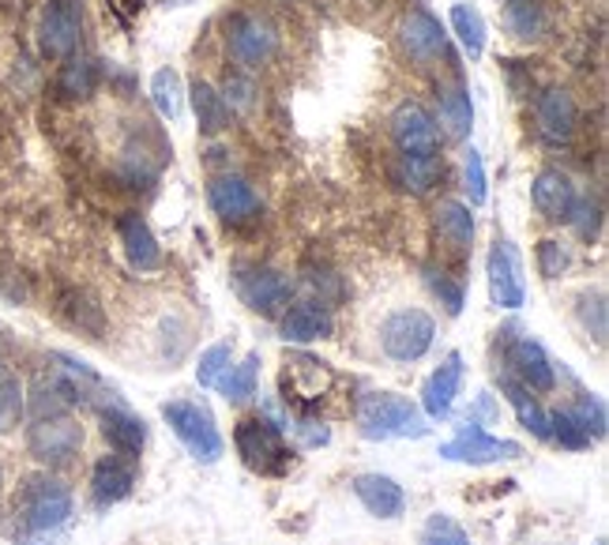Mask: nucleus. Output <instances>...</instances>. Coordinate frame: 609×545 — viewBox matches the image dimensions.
I'll return each mask as SVG.
<instances>
[{
	"label": "nucleus",
	"instance_id": "obj_1",
	"mask_svg": "<svg viewBox=\"0 0 609 545\" xmlns=\"http://www.w3.org/2000/svg\"><path fill=\"white\" fill-rule=\"evenodd\" d=\"M358 429L366 440H422L429 425L422 406H414L406 395L372 392L358 403Z\"/></svg>",
	"mask_w": 609,
	"mask_h": 545
},
{
	"label": "nucleus",
	"instance_id": "obj_2",
	"mask_svg": "<svg viewBox=\"0 0 609 545\" xmlns=\"http://www.w3.org/2000/svg\"><path fill=\"white\" fill-rule=\"evenodd\" d=\"M20 520L26 542L53 538L72 520V493L57 478H31L20 493Z\"/></svg>",
	"mask_w": 609,
	"mask_h": 545
},
{
	"label": "nucleus",
	"instance_id": "obj_3",
	"mask_svg": "<svg viewBox=\"0 0 609 545\" xmlns=\"http://www.w3.org/2000/svg\"><path fill=\"white\" fill-rule=\"evenodd\" d=\"M162 417L174 429V436L188 448V456L199 462H218L226 451L222 433H218L215 417L204 411L199 403H188V399H177V403L162 406Z\"/></svg>",
	"mask_w": 609,
	"mask_h": 545
},
{
	"label": "nucleus",
	"instance_id": "obj_4",
	"mask_svg": "<svg viewBox=\"0 0 609 545\" xmlns=\"http://www.w3.org/2000/svg\"><path fill=\"white\" fill-rule=\"evenodd\" d=\"M436 339V320L425 308H395L384 324H380V347L392 361H411L425 358Z\"/></svg>",
	"mask_w": 609,
	"mask_h": 545
},
{
	"label": "nucleus",
	"instance_id": "obj_5",
	"mask_svg": "<svg viewBox=\"0 0 609 545\" xmlns=\"http://www.w3.org/2000/svg\"><path fill=\"white\" fill-rule=\"evenodd\" d=\"M441 459L448 462H470V467H486V462H504V459H523V444L501 440V436L486 433L475 417L459 425V433L448 444H441Z\"/></svg>",
	"mask_w": 609,
	"mask_h": 545
},
{
	"label": "nucleus",
	"instance_id": "obj_6",
	"mask_svg": "<svg viewBox=\"0 0 609 545\" xmlns=\"http://www.w3.org/2000/svg\"><path fill=\"white\" fill-rule=\"evenodd\" d=\"M233 440H238L241 459L249 462L252 470H260V475H279L290 462L283 429H279L275 422H268V417H249V422H241Z\"/></svg>",
	"mask_w": 609,
	"mask_h": 545
},
{
	"label": "nucleus",
	"instance_id": "obj_7",
	"mask_svg": "<svg viewBox=\"0 0 609 545\" xmlns=\"http://www.w3.org/2000/svg\"><path fill=\"white\" fill-rule=\"evenodd\" d=\"M504 361L512 366V377L520 380L531 392H553L557 388V372H553L550 353L539 339L523 335L520 327H508L504 331Z\"/></svg>",
	"mask_w": 609,
	"mask_h": 545
},
{
	"label": "nucleus",
	"instance_id": "obj_8",
	"mask_svg": "<svg viewBox=\"0 0 609 545\" xmlns=\"http://www.w3.org/2000/svg\"><path fill=\"white\" fill-rule=\"evenodd\" d=\"M79 34H84V0H50L39 23V45L45 57H76Z\"/></svg>",
	"mask_w": 609,
	"mask_h": 545
},
{
	"label": "nucleus",
	"instance_id": "obj_9",
	"mask_svg": "<svg viewBox=\"0 0 609 545\" xmlns=\"http://www.w3.org/2000/svg\"><path fill=\"white\" fill-rule=\"evenodd\" d=\"M84 444V429L72 422L68 414H53V417H34L31 433H26V448L39 462H50V467H61L79 451Z\"/></svg>",
	"mask_w": 609,
	"mask_h": 545
},
{
	"label": "nucleus",
	"instance_id": "obj_10",
	"mask_svg": "<svg viewBox=\"0 0 609 545\" xmlns=\"http://www.w3.org/2000/svg\"><path fill=\"white\" fill-rule=\"evenodd\" d=\"M392 140L403 151V159H436V151H441V132H436L433 113L422 102L395 106Z\"/></svg>",
	"mask_w": 609,
	"mask_h": 545
},
{
	"label": "nucleus",
	"instance_id": "obj_11",
	"mask_svg": "<svg viewBox=\"0 0 609 545\" xmlns=\"http://www.w3.org/2000/svg\"><path fill=\"white\" fill-rule=\"evenodd\" d=\"M486 279H489V297L497 308H520L526 302V283H523V260L512 241H493L486 260Z\"/></svg>",
	"mask_w": 609,
	"mask_h": 545
},
{
	"label": "nucleus",
	"instance_id": "obj_12",
	"mask_svg": "<svg viewBox=\"0 0 609 545\" xmlns=\"http://www.w3.org/2000/svg\"><path fill=\"white\" fill-rule=\"evenodd\" d=\"M233 283H238L241 302L263 316H279L294 297V283L275 268H241Z\"/></svg>",
	"mask_w": 609,
	"mask_h": 545
},
{
	"label": "nucleus",
	"instance_id": "obj_13",
	"mask_svg": "<svg viewBox=\"0 0 609 545\" xmlns=\"http://www.w3.org/2000/svg\"><path fill=\"white\" fill-rule=\"evenodd\" d=\"M226 45H230V57L238 61V65L257 68L275 53L279 34L268 20L244 12V15H233L230 26H226Z\"/></svg>",
	"mask_w": 609,
	"mask_h": 545
},
{
	"label": "nucleus",
	"instance_id": "obj_14",
	"mask_svg": "<svg viewBox=\"0 0 609 545\" xmlns=\"http://www.w3.org/2000/svg\"><path fill=\"white\" fill-rule=\"evenodd\" d=\"M399 45L403 53L417 65H429V61L448 53V34H444L441 20L425 8H411V12L399 20Z\"/></svg>",
	"mask_w": 609,
	"mask_h": 545
},
{
	"label": "nucleus",
	"instance_id": "obj_15",
	"mask_svg": "<svg viewBox=\"0 0 609 545\" xmlns=\"http://www.w3.org/2000/svg\"><path fill=\"white\" fill-rule=\"evenodd\" d=\"M207 204H211V211L222 218V222H230V226L249 222V218H257V211H260L257 188H252L249 181L238 177V174L215 177L211 188H207Z\"/></svg>",
	"mask_w": 609,
	"mask_h": 545
},
{
	"label": "nucleus",
	"instance_id": "obj_16",
	"mask_svg": "<svg viewBox=\"0 0 609 545\" xmlns=\"http://www.w3.org/2000/svg\"><path fill=\"white\" fill-rule=\"evenodd\" d=\"M534 121H539V132L542 140L550 143H568L576 135V124H579V109H576V98L561 87H550L539 95V106H534Z\"/></svg>",
	"mask_w": 609,
	"mask_h": 545
},
{
	"label": "nucleus",
	"instance_id": "obj_17",
	"mask_svg": "<svg viewBox=\"0 0 609 545\" xmlns=\"http://www.w3.org/2000/svg\"><path fill=\"white\" fill-rule=\"evenodd\" d=\"M463 388V353L452 350L441 366L433 369V377L425 380L422 388V411L433 417V422H444L456 406V395Z\"/></svg>",
	"mask_w": 609,
	"mask_h": 545
},
{
	"label": "nucleus",
	"instance_id": "obj_18",
	"mask_svg": "<svg viewBox=\"0 0 609 545\" xmlns=\"http://www.w3.org/2000/svg\"><path fill=\"white\" fill-rule=\"evenodd\" d=\"M331 369L324 366V361L308 358V353H297L294 361L286 366L283 372V392H286V403H297V406H308L316 403V399L327 395V388H331Z\"/></svg>",
	"mask_w": 609,
	"mask_h": 545
},
{
	"label": "nucleus",
	"instance_id": "obj_19",
	"mask_svg": "<svg viewBox=\"0 0 609 545\" xmlns=\"http://www.w3.org/2000/svg\"><path fill=\"white\" fill-rule=\"evenodd\" d=\"M98 417H102V433L106 440L113 444L121 456H140L143 444H148V425H143V417H135L129 406L117 403L113 395H109V403H98Z\"/></svg>",
	"mask_w": 609,
	"mask_h": 545
},
{
	"label": "nucleus",
	"instance_id": "obj_20",
	"mask_svg": "<svg viewBox=\"0 0 609 545\" xmlns=\"http://www.w3.org/2000/svg\"><path fill=\"white\" fill-rule=\"evenodd\" d=\"M279 331H283L286 342H320L335 331V316L324 302H297L283 308V320H279Z\"/></svg>",
	"mask_w": 609,
	"mask_h": 545
},
{
	"label": "nucleus",
	"instance_id": "obj_21",
	"mask_svg": "<svg viewBox=\"0 0 609 545\" xmlns=\"http://www.w3.org/2000/svg\"><path fill=\"white\" fill-rule=\"evenodd\" d=\"M354 497L366 504L369 515L377 520H395V515L406 512V493L395 478L388 475H358L354 478Z\"/></svg>",
	"mask_w": 609,
	"mask_h": 545
},
{
	"label": "nucleus",
	"instance_id": "obj_22",
	"mask_svg": "<svg viewBox=\"0 0 609 545\" xmlns=\"http://www.w3.org/2000/svg\"><path fill=\"white\" fill-rule=\"evenodd\" d=\"M576 185H572L568 174L561 170H542L531 185V199L539 207V215H545L550 222H568L572 207H576Z\"/></svg>",
	"mask_w": 609,
	"mask_h": 545
},
{
	"label": "nucleus",
	"instance_id": "obj_23",
	"mask_svg": "<svg viewBox=\"0 0 609 545\" xmlns=\"http://www.w3.org/2000/svg\"><path fill=\"white\" fill-rule=\"evenodd\" d=\"M135 486V467H132V456H106L98 459L95 475H90V497L95 504H117L132 493Z\"/></svg>",
	"mask_w": 609,
	"mask_h": 545
},
{
	"label": "nucleus",
	"instance_id": "obj_24",
	"mask_svg": "<svg viewBox=\"0 0 609 545\" xmlns=\"http://www.w3.org/2000/svg\"><path fill=\"white\" fill-rule=\"evenodd\" d=\"M117 230H121V244H124V252H129V263L135 271L162 268V249H159V241H154L151 226L143 222L140 215H124L121 222H117Z\"/></svg>",
	"mask_w": 609,
	"mask_h": 545
},
{
	"label": "nucleus",
	"instance_id": "obj_25",
	"mask_svg": "<svg viewBox=\"0 0 609 545\" xmlns=\"http://www.w3.org/2000/svg\"><path fill=\"white\" fill-rule=\"evenodd\" d=\"M497 384H501L504 399L512 403V411H515V417H520L523 429L534 433L539 440H550V414H545L539 399L531 395V388H523L520 380L512 377V372H501V377H497Z\"/></svg>",
	"mask_w": 609,
	"mask_h": 545
},
{
	"label": "nucleus",
	"instance_id": "obj_26",
	"mask_svg": "<svg viewBox=\"0 0 609 545\" xmlns=\"http://www.w3.org/2000/svg\"><path fill=\"white\" fill-rule=\"evenodd\" d=\"M504 31L512 34L515 42H539L550 26V15H545V0H504L501 8Z\"/></svg>",
	"mask_w": 609,
	"mask_h": 545
},
{
	"label": "nucleus",
	"instance_id": "obj_27",
	"mask_svg": "<svg viewBox=\"0 0 609 545\" xmlns=\"http://www.w3.org/2000/svg\"><path fill=\"white\" fill-rule=\"evenodd\" d=\"M188 95H193V109H196V121H199V132L204 135H218L226 124H230V106L222 102V95H218L211 84L196 79Z\"/></svg>",
	"mask_w": 609,
	"mask_h": 545
},
{
	"label": "nucleus",
	"instance_id": "obj_28",
	"mask_svg": "<svg viewBox=\"0 0 609 545\" xmlns=\"http://www.w3.org/2000/svg\"><path fill=\"white\" fill-rule=\"evenodd\" d=\"M436 230L448 244L456 249H467L475 241V215H470V204H459V199H444L436 207Z\"/></svg>",
	"mask_w": 609,
	"mask_h": 545
},
{
	"label": "nucleus",
	"instance_id": "obj_29",
	"mask_svg": "<svg viewBox=\"0 0 609 545\" xmlns=\"http://www.w3.org/2000/svg\"><path fill=\"white\" fill-rule=\"evenodd\" d=\"M151 102L159 109L162 121H177L185 109V84H181L177 68H159L151 76Z\"/></svg>",
	"mask_w": 609,
	"mask_h": 545
},
{
	"label": "nucleus",
	"instance_id": "obj_30",
	"mask_svg": "<svg viewBox=\"0 0 609 545\" xmlns=\"http://www.w3.org/2000/svg\"><path fill=\"white\" fill-rule=\"evenodd\" d=\"M441 124L448 129L452 140H467L470 129H475V106H470V95L463 87H448L441 95Z\"/></svg>",
	"mask_w": 609,
	"mask_h": 545
},
{
	"label": "nucleus",
	"instance_id": "obj_31",
	"mask_svg": "<svg viewBox=\"0 0 609 545\" xmlns=\"http://www.w3.org/2000/svg\"><path fill=\"white\" fill-rule=\"evenodd\" d=\"M452 31L463 42V50L470 53V61L486 53V20H481L475 4H452Z\"/></svg>",
	"mask_w": 609,
	"mask_h": 545
},
{
	"label": "nucleus",
	"instance_id": "obj_32",
	"mask_svg": "<svg viewBox=\"0 0 609 545\" xmlns=\"http://www.w3.org/2000/svg\"><path fill=\"white\" fill-rule=\"evenodd\" d=\"M257 380H260V353H249L241 366L226 369V377H218L226 403H249L257 395Z\"/></svg>",
	"mask_w": 609,
	"mask_h": 545
},
{
	"label": "nucleus",
	"instance_id": "obj_33",
	"mask_svg": "<svg viewBox=\"0 0 609 545\" xmlns=\"http://www.w3.org/2000/svg\"><path fill=\"white\" fill-rule=\"evenodd\" d=\"M565 414L572 417V425H576V429L584 433L590 444L602 440V436H606V403H602V399H598V395L579 392V399L568 406Z\"/></svg>",
	"mask_w": 609,
	"mask_h": 545
},
{
	"label": "nucleus",
	"instance_id": "obj_34",
	"mask_svg": "<svg viewBox=\"0 0 609 545\" xmlns=\"http://www.w3.org/2000/svg\"><path fill=\"white\" fill-rule=\"evenodd\" d=\"M98 87V65L90 57H68L61 68V95L68 98H90Z\"/></svg>",
	"mask_w": 609,
	"mask_h": 545
},
{
	"label": "nucleus",
	"instance_id": "obj_35",
	"mask_svg": "<svg viewBox=\"0 0 609 545\" xmlns=\"http://www.w3.org/2000/svg\"><path fill=\"white\" fill-rule=\"evenodd\" d=\"M436 174H441V166H436V159H403L395 170V181L403 188H411V193H429L436 185Z\"/></svg>",
	"mask_w": 609,
	"mask_h": 545
},
{
	"label": "nucleus",
	"instance_id": "obj_36",
	"mask_svg": "<svg viewBox=\"0 0 609 545\" xmlns=\"http://www.w3.org/2000/svg\"><path fill=\"white\" fill-rule=\"evenodd\" d=\"M417 545H470V538H467V531L452 520V515L436 512V515L425 520L422 534H417Z\"/></svg>",
	"mask_w": 609,
	"mask_h": 545
},
{
	"label": "nucleus",
	"instance_id": "obj_37",
	"mask_svg": "<svg viewBox=\"0 0 609 545\" xmlns=\"http://www.w3.org/2000/svg\"><path fill=\"white\" fill-rule=\"evenodd\" d=\"M23 414V388H20V377L8 369H0V433L12 429Z\"/></svg>",
	"mask_w": 609,
	"mask_h": 545
},
{
	"label": "nucleus",
	"instance_id": "obj_38",
	"mask_svg": "<svg viewBox=\"0 0 609 545\" xmlns=\"http://www.w3.org/2000/svg\"><path fill=\"white\" fill-rule=\"evenodd\" d=\"M230 358H233V347L230 342H215V347H207L199 353V366H196V380L204 388H215L218 377H222L226 369H230Z\"/></svg>",
	"mask_w": 609,
	"mask_h": 545
},
{
	"label": "nucleus",
	"instance_id": "obj_39",
	"mask_svg": "<svg viewBox=\"0 0 609 545\" xmlns=\"http://www.w3.org/2000/svg\"><path fill=\"white\" fill-rule=\"evenodd\" d=\"M425 283H429V290H433L436 297H441V305L448 308L452 316H459V313H463V286L448 275V271L425 268Z\"/></svg>",
	"mask_w": 609,
	"mask_h": 545
},
{
	"label": "nucleus",
	"instance_id": "obj_40",
	"mask_svg": "<svg viewBox=\"0 0 609 545\" xmlns=\"http://www.w3.org/2000/svg\"><path fill=\"white\" fill-rule=\"evenodd\" d=\"M463 188H467L470 204H486V162L478 148H467L463 154Z\"/></svg>",
	"mask_w": 609,
	"mask_h": 545
},
{
	"label": "nucleus",
	"instance_id": "obj_41",
	"mask_svg": "<svg viewBox=\"0 0 609 545\" xmlns=\"http://www.w3.org/2000/svg\"><path fill=\"white\" fill-rule=\"evenodd\" d=\"M568 222L576 226L579 238H598V226H602V207H598V199L590 196H576V207H572Z\"/></svg>",
	"mask_w": 609,
	"mask_h": 545
},
{
	"label": "nucleus",
	"instance_id": "obj_42",
	"mask_svg": "<svg viewBox=\"0 0 609 545\" xmlns=\"http://www.w3.org/2000/svg\"><path fill=\"white\" fill-rule=\"evenodd\" d=\"M579 324L595 335L598 342H606V297L598 294H579Z\"/></svg>",
	"mask_w": 609,
	"mask_h": 545
},
{
	"label": "nucleus",
	"instance_id": "obj_43",
	"mask_svg": "<svg viewBox=\"0 0 609 545\" xmlns=\"http://www.w3.org/2000/svg\"><path fill=\"white\" fill-rule=\"evenodd\" d=\"M568 249L561 241H553V238H545L542 244H539V268H542V275L545 279H557L561 271L568 268Z\"/></svg>",
	"mask_w": 609,
	"mask_h": 545
},
{
	"label": "nucleus",
	"instance_id": "obj_44",
	"mask_svg": "<svg viewBox=\"0 0 609 545\" xmlns=\"http://www.w3.org/2000/svg\"><path fill=\"white\" fill-rule=\"evenodd\" d=\"M222 102L226 106H238V109H249V102H252V84L249 79H230L226 84V90H222Z\"/></svg>",
	"mask_w": 609,
	"mask_h": 545
},
{
	"label": "nucleus",
	"instance_id": "obj_45",
	"mask_svg": "<svg viewBox=\"0 0 609 545\" xmlns=\"http://www.w3.org/2000/svg\"><path fill=\"white\" fill-rule=\"evenodd\" d=\"M109 8H113L117 15H121V23H129L135 12H143L148 8V0H106Z\"/></svg>",
	"mask_w": 609,
	"mask_h": 545
},
{
	"label": "nucleus",
	"instance_id": "obj_46",
	"mask_svg": "<svg viewBox=\"0 0 609 545\" xmlns=\"http://www.w3.org/2000/svg\"><path fill=\"white\" fill-rule=\"evenodd\" d=\"M598 545H606V542H598Z\"/></svg>",
	"mask_w": 609,
	"mask_h": 545
}]
</instances>
